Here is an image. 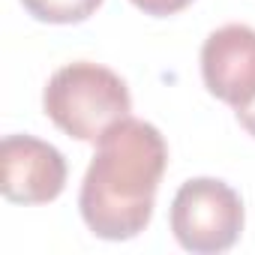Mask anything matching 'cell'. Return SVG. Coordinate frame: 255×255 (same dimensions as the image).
Wrapping results in <instances>:
<instances>
[{
	"mask_svg": "<svg viewBox=\"0 0 255 255\" xmlns=\"http://www.w3.org/2000/svg\"><path fill=\"white\" fill-rule=\"evenodd\" d=\"M168 165V144L147 120L123 117L102 132L81 180L78 207L87 228L102 240L138 237L156 204Z\"/></svg>",
	"mask_w": 255,
	"mask_h": 255,
	"instance_id": "obj_1",
	"label": "cell"
},
{
	"mask_svg": "<svg viewBox=\"0 0 255 255\" xmlns=\"http://www.w3.org/2000/svg\"><path fill=\"white\" fill-rule=\"evenodd\" d=\"M42 108L69 138L99 141L108 126L129 117L132 99L117 72L90 60H78L60 66L48 78Z\"/></svg>",
	"mask_w": 255,
	"mask_h": 255,
	"instance_id": "obj_2",
	"label": "cell"
},
{
	"mask_svg": "<svg viewBox=\"0 0 255 255\" xmlns=\"http://www.w3.org/2000/svg\"><path fill=\"white\" fill-rule=\"evenodd\" d=\"M171 231L189 252H225L243 231V201L222 180H186L171 201Z\"/></svg>",
	"mask_w": 255,
	"mask_h": 255,
	"instance_id": "obj_3",
	"label": "cell"
},
{
	"mask_svg": "<svg viewBox=\"0 0 255 255\" xmlns=\"http://www.w3.org/2000/svg\"><path fill=\"white\" fill-rule=\"evenodd\" d=\"M0 189L15 204H48L66 186L63 153L33 135H6L0 144Z\"/></svg>",
	"mask_w": 255,
	"mask_h": 255,
	"instance_id": "obj_4",
	"label": "cell"
},
{
	"mask_svg": "<svg viewBox=\"0 0 255 255\" xmlns=\"http://www.w3.org/2000/svg\"><path fill=\"white\" fill-rule=\"evenodd\" d=\"M201 75L207 90L234 111L255 99V30L225 24L201 45Z\"/></svg>",
	"mask_w": 255,
	"mask_h": 255,
	"instance_id": "obj_5",
	"label": "cell"
},
{
	"mask_svg": "<svg viewBox=\"0 0 255 255\" xmlns=\"http://www.w3.org/2000/svg\"><path fill=\"white\" fill-rule=\"evenodd\" d=\"M21 3L36 21L78 24V21H87L102 6V0H21Z\"/></svg>",
	"mask_w": 255,
	"mask_h": 255,
	"instance_id": "obj_6",
	"label": "cell"
},
{
	"mask_svg": "<svg viewBox=\"0 0 255 255\" xmlns=\"http://www.w3.org/2000/svg\"><path fill=\"white\" fill-rule=\"evenodd\" d=\"M189 3H192V0H132V6H138L144 15H156V18L174 15V12L186 9Z\"/></svg>",
	"mask_w": 255,
	"mask_h": 255,
	"instance_id": "obj_7",
	"label": "cell"
},
{
	"mask_svg": "<svg viewBox=\"0 0 255 255\" xmlns=\"http://www.w3.org/2000/svg\"><path fill=\"white\" fill-rule=\"evenodd\" d=\"M234 114H237V120L243 123V129H246L249 135H255V99H252L249 105H243V108H237Z\"/></svg>",
	"mask_w": 255,
	"mask_h": 255,
	"instance_id": "obj_8",
	"label": "cell"
}]
</instances>
